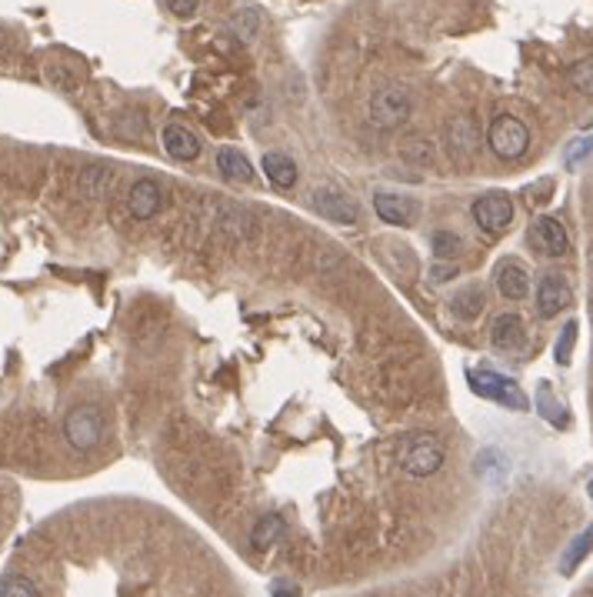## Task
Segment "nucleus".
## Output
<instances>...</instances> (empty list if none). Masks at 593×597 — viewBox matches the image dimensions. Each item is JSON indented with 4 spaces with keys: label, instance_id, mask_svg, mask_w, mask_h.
Wrapping results in <instances>:
<instances>
[{
    "label": "nucleus",
    "instance_id": "obj_5",
    "mask_svg": "<svg viewBox=\"0 0 593 597\" xmlns=\"http://www.w3.org/2000/svg\"><path fill=\"white\" fill-rule=\"evenodd\" d=\"M470 214H474V224H477L487 237H500V234L510 228V220H514V201L500 191L483 194V197L474 201Z\"/></svg>",
    "mask_w": 593,
    "mask_h": 597
},
{
    "label": "nucleus",
    "instance_id": "obj_1",
    "mask_svg": "<svg viewBox=\"0 0 593 597\" xmlns=\"http://www.w3.org/2000/svg\"><path fill=\"white\" fill-rule=\"evenodd\" d=\"M63 437H67V444L74 451L90 454L103 441V410L97 404L70 407L67 418H63Z\"/></svg>",
    "mask_w": 593,
    "mask_h": 597
},
{
    "label": "nucleus",
    "instance_id": "obj_17",
    "mask_svg": "<svg viewBox=\"0 0 593 597\" xmlns=\"http://www.w3.org/2000/svg\"><path fill=\"white\" fill-rule=\"evenodd\" d=\"M284 531H287V524H284V518H280V514H264L260 521L253 524L251 544L257 547V551H267V547H274L280 537H284Z\"/></svg>",
    "mask_w": 593,
    "mask_h": 597
},
{
    "label": "nucleus",
    "instance_id": "obj_25",
    "mask_svg": "<svg viewBox=\"0 0 593 597\" xmlns=\"http://www.w3.org/2000/svg\"><path fill=\"white\" fill-rule=\"evenodd\" d=\"M573 344H577V320H567V328L560 334V341H556V364H570V357H573Z\"/></svg>",
    "mask_w": 593,
    "mask_h": 597
},
{
    "label": "nucleus",
    "instance_id": "obj_27",
    "mask_svg": "<svg viewBox=\"0 0 593 597\" xmlns=\"http://www.w3.org/2000/svg\"><path fill=\"white\" fill-rule=\"evenodd\" d=\"M201 7V0H170V11L177 17H190V13Z\"/></svg>",
    "mask_w": 593,
    "mask_h": 597
},
{
    "label": "nucleus",
    "instance_id": "obj_2",
    "mask_svg": "<svg viewBox=\"0 0 593 597\" xmlns=\"http://www.w3.org/2000/svg\"><path fill=\"white\" fill-rule=\"evenodd\" d=\"M400 468L410 477H430L443 468V441L437 434H410L400 451Z\"/></svg>",
    "mask_w": 593,
    "mask_h": 597
},
{
    "label": "nucleus",
    "instance_id": "obj_8",
    "mask_svg": "<svg viewBox=\"0 0 593 597\" xmlns=\"http://www.w3.org/2000/svg\"><path fill=\"white\" fill-rule=\"evenodd\" d=\"M531 244L543 257H564L570 251V234L560 217H540L531 228Z\"/></svg>",
    "mask_w": 593,
    "mask_h": 597
},
{
    "label": "nucleus",
    "instance_id": "obj_20",
    "mask_svg": "<svg viewBox=\"0 0 593 597\" xmlns=\"http://www.w3.org/2000/svg\"><path fill=\"white\" fill-rule=\"evenodd\" d=\"M0 597H40V591L27 574L11 571L0 577Z\"/></svg>",
    "mask_w": 593,
    "mask_h": 597
},
{
    "label": "nucleus",
    "instance_id": "obj_22",
    "mask_svg": "<svg viewBox=\"0 0 593 597\" xmlns=\"http://www.w3.org/2000/svg\"><path fill=\"white\" fill-rule=\"evenodd\" d=\"M537 404H540V414L550 420V424H564V420H567V414H564V404H560V401H554V387H550V384H540Z\"/></svg>",
    "mask_w": 593,
    "mask_h": 597
},
{
    "label": "nucleus",
    "instance_id": "obj_11",
    "mask_svg": "<svg viewBox=\"0 0 593 597\" xmlns=\"http://www.w3.org/2000/svg\"><path fill=\"white\" fill-rule=\"evenodd\" d=\"M374 211H377L383 224L407 228V224H414L416 203L410 197H400V194H374Z\"/></svg>",
    "mask_w": 593,
    "mask_h": 597
},
{
    "label": "nucleus",
    "instance_id": "obj_23",
    "mask_svg": "<svg viewBox=\"0 0 593 597\" xmlns=\"http://www.w3.org/2000/svg\"><path fill=\"white\" fill-rule=\"evenodd\" d=\"M570 84H573V90H581V94H587V97H593V57H583V61H577V64L570 67Z\"/></svg>",
    "mask_w": 593,
    "mask_h": 597
},
{
    "label": "nucleus",
    "instance_id": "obj_13",
    "mask_svg": "<svg viewBox=\"0 0 593 597\" xmlns=\"http://www.w3.org/2000/svg\"><path fill=\"white\" fill-rule=\"evenodd\" d=\"M527 341V331H523V320L520 314H500V318L490 324V344L497 351H520Z\"/></svg>",
    "mask_w": 593,
    "mask_h": 597
},
{
    "label": "nucleus",
    "instance_id": "obj_19",
    "mask_svg": "<svg viewBox=\"0 0 593 597\" xmlns=\"http://www.w3.org/2000/svg\"><path fill=\"white\" fill-rule=\"evenodd\" d=\"M593 551V527H587L583 534H577L573 541H570V547L564 551V558H560V571L564 574H573L577 568H581V560L587 558Z\"/></svg>",
    "mask_w": 593,
    "mask_h": 597
},
{
    "label": "nucleus",
    "instance_id": "obj_12",
    "mask_svg": "<svg viewBox=\"0 0 593 597\" xmlns=\"http://www.w3.org/2000/svg\"><path fill=\"white\" fill-rule=\"evenodd\" d=\"M161 140H164V151L170 153L174 161H184V164H187V161H197V153H201V137H197L187 124H167Z\"/></svg>",
    "mask_w": 593,
    "mask_h": 597
},
{
    "label": "nucleus",
    "instance_id": "obj_10",
    "mask_svg": "<svg viewBox=\"0 0 593 597\" xmlns=\"http://www.w3.org/2000/svg\"><path fill=\"white\" fill-rule=\"evenodd\" d=\"M161 203H164V191H161V184H157V180L153 178L134 180L130 197H127V207H130V214L137 217V220H151V217H157Z\"/></svg>",
    "mask_w": 593,
    "mask_h": 597
},
{
    "label": "nucleus",
    "instance_id": "obj_14",
    "mask_svg": "<svg viewBox=\"0 0 593 597\" xmlns=\"http://www.w3.org/2000/svg\"><path fill=\"white\" fill-rule=\"evenodd\" d=\"M497 291L504 294L507 301H523L531 294V274L517 261H504L497 267Z\"/></svg>",
    "mask_w": 593,
    "mask_h": 597
},
{
    "label": "nucleus",
    "instance_id": "obj_16",
    "mask_svg": "<svg viewBox=\"0 0 593 597\" xmlns=\"http://www.w3.org/2000/svg\"><path fill=\"white\" fill-rule=\"evenodd\" d=\"M264 174L274 187H280V191H287V187L297 184V164H293L287 153H280V151L264 153Z\"/></svg>",
    "mask_w": 593,
    "mask_h": 597
},
{
    "label": "nucleus",
    "instance_id": "obj_15",
    "mask_svg": "<svg viewBox=\"0 0 593 597\" xmlns=\"http://www.w3.org/2000/svg\"><path fill=\"white\" fill-rule=\"evenodd\" d=\"M217 170L227 180H234V184H251L253 180L251 161H247L237 147H220V151H217Z\"/></svg>",
    "mask_w": 593,
    "mask_h": 597
},
{
    "label": "nucleus",
    "instance_id": "obj_29",
    "mask_svg": "<svg viewBox=\"0 0 593 597\" xmlns=\"http://www.w3.org/2000/svg\"><path fill=\"white\" fill-rule=\"evenodd\" d=\"M587 491H590V497H593V477H590V484H587Z\"/></svg>",
    "mask_w": 593,
    "mask_h": 597
},
{
    "label": "nucleus",
    "instance_id": "obj_24",
    "mask_svg": "<svg viewBox=\"0 0 593 597\" xmlns=\"http://www.w3.org/2000/svg\"><path fill=\"white\" fill-rule=\"evenodd\" d=\"M430 247H433V254L441 257V261H454L457 251H460V237H457L454 230H437L430 237Z\"/></svg>",
    "mask_w": 593,
    "mask_h": 597
},
{
    "label": "nucleus",
    "instance_id": "obj_3",
    "mask_svg": "<svg viewBox=\"0 0 593 597\" xmlns=\"http://www.w3.org/2000/svg\"><path fill=\"white\" fill-rule=\"evenodd\" d=\"M487 144H490V151L500 157V161H517L527 153L531 147V130L527 124L514 114H500L493 117L490 130H487Z\"/></svg>",
    "mask_w": 593,
    "mask_h": 597
},
{
    "label": "nucleus",
    "instance_id": "obj_9",
    "mask_svg": "<svg viewBox=\"0 0 593 597\" xmlns=\"http://www.w3.org/2000/svg\"><path fill=\"white\" fill-rule=\"evenodd\" d=\"M573 304V291L570 284L560 274H543L540 284H537V314L543 320L556 318L560 311H567Z\"/></svg>",
    "mask_w": 593,
    "mask_h": 597
},
{
    "label": "nucleus",
    "instance_id": "obj_6",
    "mask_svg": "<svg viewBox=\"0 0 593 597\" xmlns=\"http://www.w3.org/2000/svg\"><path fill=\"white\" fill-rule=\"evenodd\" d=\"M310 203H314L317 214L324 217V220H330V224L350 228V224L360 220V207H357V201L354 197H347L343 191H337V187H317Z\"/></svg>",
    "mask_w": 593,
    "mask_h": 597
},
{
    "label": "nucleus",
    "instance_id": "obj_28",
    "mask_svg": "<svg viewBox=\"0 0 593 597\" xmlns=\"http://www.w3.org/2000/svg\"><path fill=\"white\" fill-rule=\"evenodd\" d=\"M457 278V267H433V280L437 284H443V280H450Z\"/></svg>",
    "mask_w": 593,
    "mask_h": 597
},
{
    "label": "nucleus",
    "instance_id": "obj_7",
    "mask_svg": "<svg viewBox=\"0 0 593 597\" xmlns=\"http://www.w3.org/2000/svg\"><path fill=\"white\" fill-rule=\"evenodd\" d=\"M474 391L480 397H490L497 404L510 407V410H527V397L517 387V381H510L504 374H493V370H480L474 374Z\"/></svg>",
    "mask_w": 593,
    "mask_h": 597
},
{
    "label": "nucleus",
    "instance_id": "obj_26",
    "mask_svg": "<svg viewBox=\"0 0 593 597\" xmlns=\"http://www.w3.org/2000/svg\"><path fill=\"white\" fill-rule=\"evenodd\" d=\"M457 130H470V120H457L454 128H450V137H457ZM474 134H470V137H464V140H450V151H454V147H460V151H467L470 153V147H474Z\"/></svg>",
    "mask_w": 593,
    "mask_h": 597
},
{
    "label": "nucleus",
    "instance_id": "obj_18",
    "mask_svg": "<svg viewBox=\"0 0 593 597\" xmlns=\"http://www.w3.org/2000/svg\"><path fill=\"white\" fill-rule=\"evenodd\" d=\"M483 304H487L483 291H480V287H467V291L454 294V301H450V311H454V318H460V320H474V318H480Z\"/></svg>",
    "mask_w": 593,
    "mask_h": 597
},
{
    "label": "nucleus",
    "instance_id": "obj_21",
    "mask_svg": "<svg viewBox=\"0 0 593 597\" xmlns=\"http://www.w3.org/2000/svg\"><path fill=\"white\" fill-rule=\"evenodd\" d=\"M230 27H234V34H237L243 44H251V40L257 37V30H260V13L253 11V7H240V11L234 13V21H230Z\"/></svg>",
    "mask_w": 593,
    "mask_h": 597
},
{
    "label": "nucleus",
    "instance_id": "obj_4",
    "mask_svg": "<svg viewBox=\"0 0 593 597\" xmlns=\"http://www.w3.org/2000/svg\"><path fill=\"white\" fill-rule=\"evenodd\" d=\"M410 111H414V104H410V94L404 87H380L370 101V120L380 130L404 128L410 120Z\"/></svg>",
    "mask_w": 593,
    "mask_h": 597
}]
</instances>
